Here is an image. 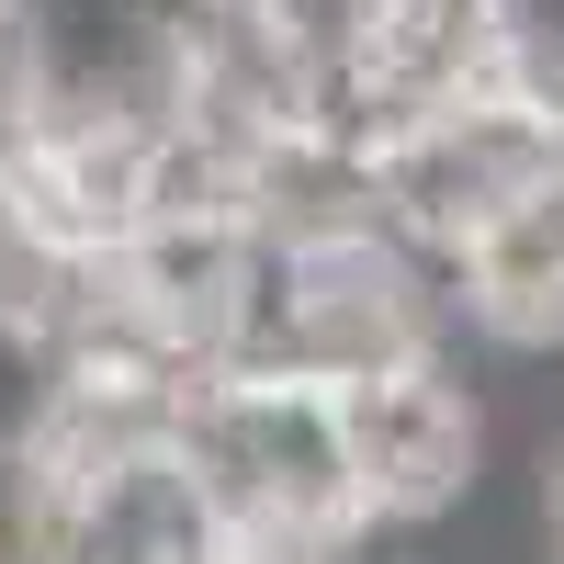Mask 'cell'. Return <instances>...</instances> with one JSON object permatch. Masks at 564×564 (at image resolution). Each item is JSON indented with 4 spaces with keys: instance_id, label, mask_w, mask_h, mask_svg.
Here are the masks:
<instances>
[{
    "instance_id": "7",
    "label": "cell",
    "mask_w": 564,
    "mask_h": 564,
    "mask_svg": "<svg viewBox=\"0 0 564 564\" xmlns=\"http://www.w3.org/2000/svg\"><path fill=\"white\" fill-rule=\"evenodd\" d=\"M531 486H542V542H553V564H564V441L531 463Z\"/></svg>"
},
{
    "instance_id": "4",
    "label": "cell",
    "mask_w": 564,
    "mask_h": 564,
    "mask_svg": "<svg viewBox=\"0 0 564 564\" xmlns=\"http://www.w3.org/2000/svg\"><path fill=\"white\" fill-rule=\"evenodd\" d=\"M327 417H339V475H350L361 531H441L497 463L486 395L463 384L452 361L350 384V395H327Z\"/></svg>"
},
{
    "instance_id": "8",
    "label": "cell",
    "mask_w": 564,
    "mask_h": 564,
    "mask_svg": "<svg viewBox=\"0 0 564 564\" xmlns=\"http://www.w3.org/2000/svg\"><path fill=\"white\" fill-rule=\"evenodd\" d=\"M204 564H249V553H238V542H226V553H204Z\"/></svg>"
},
{
    "instance_id": "2",
    "label": "cell",
    "mask_w": 564,
    "mask_h": 564,
    "mask_svg": "<svg viewBox=\"0 0 564 564\" xmlns=\"http://www.w3.org/2000/svg\"><path fill=\"white\" fill-rule=\"evenodd\" d=\"M170 452L249 564H305L361 531L350 475H339V417L305 384H204Z\"/></svg>"
},
{
    "instance_id": "1",
    "label": "cell",
    "mask_w": 564,
    "mask_h": 564,
    "mask_svg": "<svg viewBox=\"0 0 564 564\" xmlns=\"http://www.w3.org/2000/svg\"><path fill=\"white\" fill-rule=\"evenodd\" d=\"M441 350H452V271L417 260L395 226H361V238H327V249H260L226 384L350 395V384L417 372Z\"/></svg>"
},
{
    "instance_id": "3",
    "label": "cell",
    "mask_w": 564,
    "mask_h": 564,
    "mask_svg": "<svg viewBox=\"0 0 564 564\" xmlns=\"http://www.w3.org/2000/svg\"><path fill=\"white\" fill-rule=\"evenodd\" d=\"M542 181H564V135L531 102H463V113H417L384 159H372V215L395 226L417 260H463L508 204H531Z\"/></svg>"
},
{
    "instance_id": "5",
    "label": "cell",
    "mask_w": 564,
    "mask_h": 564,
    "mask_svg": "<svg viewBox=\"0 0 564 564\" xmlns=\"http://www.w3.org/2000/svg\"><path fill=\"white\" fill-rule=\"evenodd\" d=\"M339 45H350V68L417 124V113L497 102V90L520 79L531 0H361Z\"/></svg>"
},
{
    "instance_id": "6",
    "label": "cell",
    "mask_w": 564,
    "mask_h": 564,
    "mask_svg": "<svg viewBox=\"0 0 564 564\" xmlns=\"http://www.w3.org/2000/svg\"><path fill=\"white\" fill-rule=\"evenodd\" d=\"M260 159L215 124H170L148 135V215L135 226H260Z\"/></svg>"
}]
</instances>
